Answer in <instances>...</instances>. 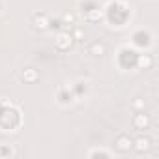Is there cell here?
<instances>
[{"label":"cell","instance_id":"1","mask_svg":"<svg viewBox=\"0 0 159 159\" xmlns=\"http://www.w3.org/2000/svg\"><path fill=\"white\" fill-rule=\"evenodd\" d=\"M114 148H116L120 153H129V150L133 148V139H131L127 133H120V135L114 139Z\"/></svg>","mask_w":159,"mask_h":159},{"label":"cell","instance_id":"2","mask_svg":"<svg viewBox=\"0 0 159 159\" xmlns=\"http://www.w3.org/2000/svg\"><path fill=\"white\" fill-rule=\"evenodd\" d=\"M73 43H75V39H73V36L69 34V32H60L58 36H56V39H54V45H56V49L58 51H69L71 47H73Z\"/></svg>","mask_w":159,"mask_h":159},{"label":"cell","instance_id":"3","mask_svg":"<svg viewBox=\"0 0 159 159\" xmlns=\"http://www.w3.org/2000/svg\"><path fill=\"white\" fill-rule=\"evenodd\" d=\"M131 125L133 129L137 131H142V129H148L150 127V116L142 111V112H135L133 118H131Z\"/></svg>","mask_w":159,"mask_h":159},{"label":"cell","instance_id":"4","mask_svg":"<svg viewBox=\"0 0 159 159\" xmlns=\"http://www.w3.org/2000/svg\"><path fill=\"white\" fill-rule=\"evenodd\" d=\"M49 25H51V21H49V17H47L45 13H36V15L32 17V26H34V30L43 32V30L49 28Z\"/></svg>","mask_w":159,"mask_h":159},{"label":"cell","instance_id":"5","mask_svg":"<svg viewBox=\"0 0 159 159\" xmlns=\"http://www.w3.org/2000/svg\"><path fill=\"white\" fill-rule=\"evenodd\" d=\"M133 148H135L137 153H146L152 148V139L150 137H139V139L133 140Z\"/></svg>","mask_w":159,"mask_h":159},{"label":"cell","instance_id":"6","mask_svg":"<svg viewBox=\"0 0 159 159\" xmlns=\"http://www.w3.org/2000/svg\"><path fill=\"white\" fill-rule=\"evenodd\" d=\"M88 54H92V56H103V54H105V45H103L101 41H94V43H90V47H88Z\"/></svg>","mask_w":159,"mask_h":159},{"label":"cell","instance_id":"7","mask_svg":"<svg viewBox=\"0 0 159 159\" xmlns=\"http://www.w3.org/2000/svg\"><path fill=\"white\" fill-rule=\"evenodd\" d=\"M21 77H23V81H25V83H34V81H38V79H39L38 71H36V69H32V67H26V69H23Z\"/></svg>","mask_w":159,"mask_h":159},{"label":"cell","instance_id":"8","mask_svg":"<svg viewBox=\"0 0 159 159\" xmlns=\"http://www.w3.org/2000/svg\"><path fill=\"white\" fill-rule=\"evenodd\" d=\"M152 66H153L152 54H140V56H139V67H140V69H150Z\"/></svg>","mask_w":159,"mask_h":159},{"label":"cell","instance_id":"9","mask_svg":"<svg viewBox=\"0 0 159 159\" xmlns=\"http://www.w3.org/2000/svg\"><path fill=\"white\" fill-rule=\"evenodd\" d=\"M131 107H133L135 112H142V111H146V101H144L142 98H135V99L131 101Z\"/></svg>","mask_w":159,"mask_h":159},{"label":"cell","instance_id":"10","mask_svg":"<svg viewBox=\"0 0 159 159\" xmlns=\"http://www.w3.org/2000/svg\"><path fill=\"white\" fill-rule=\"evenodd\" d=\"M71 36H73V39H75V41H83V38H84V32H83L81 28H75Z\"/></svg>","mask_w":159,"mask_h":159},{"label":"cell","instance_id":"11","mask_svg":"<svg viewBox=\"0 0 159 159\" xmlns=\"http://www.w3.org/2000/svg\"><path fill=\"white\" fill-rule=\"evenodd\" d=\"M62 21H64L66 25H69V26H71V25H75V15H73V13H64Z\"/></svg>","mask_w":159,"mask_h":159}]
</instances>
